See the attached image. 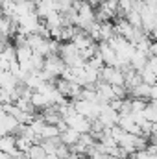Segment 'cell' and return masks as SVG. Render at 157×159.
<instances>
[{
    "label": "cell",
    "instance_id": "11",
    "mask_svg": "<svg viewBox=\"0 0 157 159\" xmlns=\"http://www.w3.org/2000/svg\"><path fill=\"white\" fill-rule=\"evenodd\" d=\"M0 154H2V152H0Z\"/></svg>",
    "mask_w": 157,
    "mask_h": 159
},
{
    "label": "cell",
    "instance_id": "7",
    "mask_svg": "<svg viewBox=\"0 0 157 159\" xmlns=\"http://www.w3.org/2000/svg\"><path fill=\"white\" fill-rule=\"evenodd\" d=\"M13 137H15V148H17L20 154H26L28 148L32 146V141H30L28 137H24V135H13Z\"/></svg>",
    "mask_w": 157,
    "mask_h": 159
},
{
    "label": "cell",
    "instance_id": "4",
    "mask_svg": "<svg viewBox=\"0 0 157 159\" xmlns=\"http://www.w3.org/2000/svg\"><path fill=\"white\" fill-rule=\"evenodd\" d=\"M32 56H34V52L26 46V44H20V46H15V61L19 63V65H24V63H28L30 59H32Z\"/></svg>",
    "mask_w": 157,
    "mask_h": 159
},
{
    "label": "cell",
    "instance_id": "3",
    "mask_svg": "<svg viewBox=\"0 0 157 159\" xmlns=\"http://www.w3.org/2000/svg\"><path fill=\"white\" fill-rule=\"evenodd\" d=\"M78 139H79V133H78V131H74V129H70V128H67L65 131H61V133H59V143H61V144H65L67 148L74 146V144L78 143Z\"/></svg>",
    "mask_w": 157,
    "mask_h": 159
},
{
    "label": "cell",
    "instance_id": "9",
    "mask_svg": "<svg viewBox=\"0 0 157 159\" xmlns=\"http://www.w3.org/2000/svg\"><path fill=\"white\" fill-rule=\"evenodd\" d=\"M129 159H157L154 154H148L146 150H137L133 154H129Z\"/></svg>",
    "mask_w": 157,
    "mask_h": 159
},
{
    "label": "cell",
    "instance_id": "5",
    "mask_svg": "<svg viewBox=\"0 0 157 159\" xmlns=\"http://www.w3.org/2000/svg\"><path fill=\"white\" fill-rule=\"evenodd\" d=\"M41 141H52V139H57L59 137V129L54 126V124H44L43 129L39 133Z\"/></svg>",
    "mask_w": 157,
    "mask_h": 159
},
{
    "label": "cell",
    "instance_id": "2",
    "mask_svg": "<svg viewBox=\"0 0 157 159\" xmlns=\"http://www.w3.org/2000/svg\"><path fill=\"white\" fill-rule=\"evenodd\" d=\"M0 152L2 154H7L11 157H17L20 152L15 148V137L13 135H2L0 137Z\"/></svg>",
    "mask_w": 157,
    "mask_h": 159
},
{
    "label": "cell",
    "instance_id": "6",
    "mask_svg": "<svg viewBox=\"0 0 157 159\" xmlns=\"http://www.w3.org/2000/svg\"><path fill=\"white\" fill-rule=\"evenodd\" d=\"M142 113V119L146 122H155L157 120V109H155V102H146L144 109L141 111Z\"/></svg>",
    "mask_w": 157,
    "mask_h": 159
},
{
    "label": "cell",
    "instance_id": "8",
    "mask_svg": "<svg viewBox=\"0 0 157 159\" xmlns=\"http://www.w3.org/2000/svg\"><path fill=\"white\" fill-rule=\"evenodd\" d=\"M24 156L28 159H46V154H44V150H43L41 144H32Z\"/></svg>",
    "mask_w": 157,
    "mask_h": 159
},
{
    "label": "cell",
    "instance_id": "10",
    "mask_svg": "<svg viewBox=\"0 0 157 159\" xmlns=\"http://www.w3.org/2000/svg\"><path fill=\"white\" fill-rule=\"evenodd\" d=\"M72 2H85V0H72Z\"/></svg>",
    "mask_w": 157,
    "mask_h": 159
},
{
    "label": "cell",
    "instance_id": "1",
    "mask_svg": "<svg viewBox=\"0 0 157 159\" xmlns=\"http://www.w3.org/2000/svg\"><path fill=\"white\" fill-rule=\"evenodd\" d=\"M63 120H65L67 128H70V129L78 131L79 135H83V133H89V129H91V122L85 119V117L78 115V113H72V115L65 117Z\"/></svg>",
    "mask_w": 157,
    "mask_h": 159
}]
</instances>
